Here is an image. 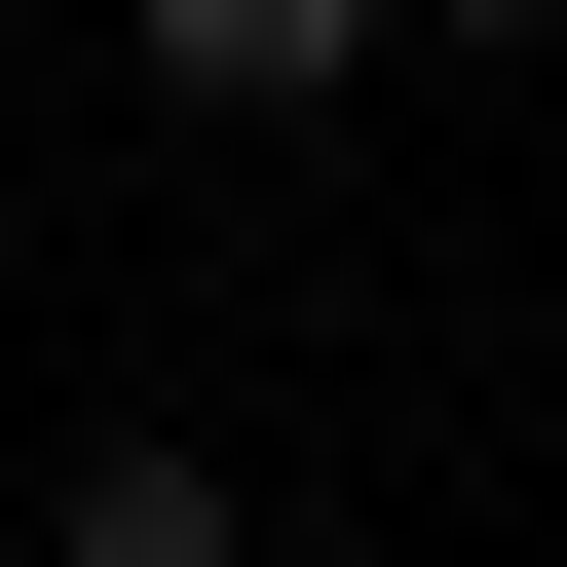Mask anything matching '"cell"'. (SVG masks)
<instances>
[{
    "label": "cell",
    "mask_w": 567,
    "mask_h": 567,
    "mask_svg": "<svg viewBox=\"0 0 567 567\" xmlns=\"http://www.w3.org/2000/svg\"><path fill=\"white\" fill-rule=\"evenodd\" d=\"M0 76H39V0H0Z\"/></svg>",
    "instance_id": "4"
},
{
    "label": "cell",
    "mask_w": 567,
    "mask_h": 567,
    "mask_svg": "<svg viewBox=\"0 0 567 567\" xmlns=\"http://www.w3.org/2000/svg\"><path fill=\"white\" fill-rule=\"evenodd\" d=\"M416 39H454V76H529V39H567V0H416Z\"/></svg>",
    "instance_id": "3"
},
{
    "label": "cell",
    "mask_w": 567,
    "mask_h": 567,
    "mask_svg": "<svg viewBox=\"0 0 567 567\" xmlns=\"http://www.w3.org/2000/svg\"><path fill=\"white\" fill-rule=\"evenodd\" d=\"M39 567H265V492H227L189 416H76V454H39Z\"/></svg>",
    "instance_id": "1"
},
{
    "label": "cell",
    "mask_w": 567,
    "mask_h": 567,
    "mask_svg": "<svg viewBox=\"0 0 567 567\" xmlns=\"http://www.w3.org/2000/svg\"><path fill=\"white\" fill-rule=\"evenodd\" d=\"M416 0H152V114H341Z\"/></svg>",
    "instance_id": "2"
}]
</instances>
